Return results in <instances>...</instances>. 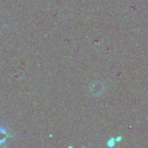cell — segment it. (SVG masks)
<instances>
[{
	"label": "cell",
	"mask_w": 148,
	"mask_h": 148,
	"mask_svg": "<svg viewBox=\"0 0 148 148\" xmlns=\"http://www.w3.org/2000/svg\"><path fill=\"white\" fill-rule=\"evenodd\" d=\"M90 90H91L92 94H94L95 95H101L102 92L104 91V86H103L102 82L97 81L91 84Z\"/></svg>",
	"instance_id": "6da1fadb"
},
{
	"label": "cell",
	"mask_w": 148,
	"mask_h": 148,
	"mask_svg": "<svg viewBox=\"0 0 148 148\" xmlns=\"http://www.w3.org/2000/svg\"><path fill=\"white\" fill-rule=\"evenodd\" d=\"M115 142H117L116 141V139L115 138H111L108 141V147H114V145H115Z\"/></svg>",
	"instance_id": "7a4b0ae2"
}]
</instances>
